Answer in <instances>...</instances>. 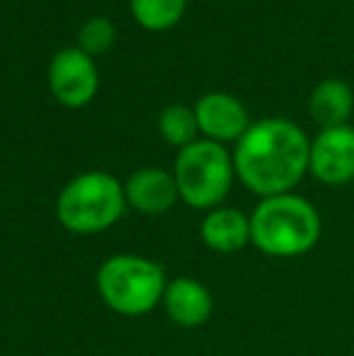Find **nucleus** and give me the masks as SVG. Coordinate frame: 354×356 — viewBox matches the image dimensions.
Wrapping results in <instances>:
<instances>
[{
  "instance_id": "9b49d317",
  "label": "nucleus",
  "mask_w": 354,
  "mask_h": 356,
  "mask_svg": "<svg viewBox=\"0 0 354 356\" xmlns=\"http://www.w3.org/2000/svg\"><path fill=\"white\" fill-rule=\"evenodd\" d=\"M199 235L209 250L233 254L250 243V216L233 207L211 209L199 225Z\"/></svg>"
},
{
  "instance_id": "1a4fd4ad",
  "label": "nucleus",
  "mask_w": 354,
  "mask_h": 356,
  "mask_svg": "<svg viewBox=\"0 0 354 356\" xmlns=\"http://www.w3.org/2000/svg\"><path fill=\"white\" fill-rule=\"evenodd\" d=\"M127 207L143 216L168 213L179 202V192L172 172L163 168H141L124 182Z\"/></svg>"
},
{
  "instance_id": "39448f33",
  "label": "nucleus",
  "mask_w": 354,
  "mask_h": 356,
  "mask_svg": "<svg viewBox=\"0 0 354 356\" xmlns=\"http://www.w3.org/2000/svg\"><path fill=\"white\" fill-rule=\"evenodd\" d=\"M179 202L199 211H211L223 204L236 179L233 155L226 145L214 141H194L177 150L172 168Z\"/></svg>"
},
{
  "instance_id": "f8f14e48",
  "label": "nucleus",
  "mask_w": 354,
  "mask_h": 356,
  "mask_svg": "<svg viewBox=\"0 0 354 356\" xmlns=\"http://www.w3.org/2000/svg\"><path fill=\"white\" fill-rule=\"evenodd\" d=\"M308 112L321 129L347 127L354 112V92L345 80L328 78L318 83L308 99Z\"/></svg>"
},
{
  "instance_id": "7ed1b4c3",
  "label": "nucleus",
  "mask_w": 354,
  "mask_h": 356,
  "mask_svg": "<svg viewBox=\"0 0 354 356\" xmlns=\"http://www.w3.org/2000/svg\"><path fill=\"white\" fill-rule=\"evenodd\" d=\"M127 211L124 184L102 170L76 175L56 197V218L68 233L95 235L112 228Z\"/></svg>"
},
{
  "instance_id": "20e7f679",
  "label": "nucleus",
  "mask_w": 354,
  "mask_h": 356,
  "mask_svg": "<svg viewBox=\"0 0 354 356\" xmlns=\"http://www.w3.org/2000/svg\"><path fill=\"white\" fill-rule=\"evenodd\" d=\"M166 272L141 254H114L97 269V291L109 310L127 318L146 315L163 303Z\"/></svg>"
},
{
  "instance_id": "6e6552de",
  "label": "nucleus",
  "mask_w": 354,
  "mask_h": 356,
  "mask_svg": "<svg viewBox=\"0 0 354 356\" xmlns=\"http://www.w3.org/2000/svg\"><path fill=\"white\" fill-rule=\"evenodd\" d=\"M199 134L214 143H238L250 129V114L246 104L228 92H207L194 104Z\"/></svg>"
},
{
  "instance_id": "f257e3e1",
  "label": "nucleus",
  "mask_w": 354,
  "mask_h": 356,
  "mask_svg": "<svg viewBox=\"0 0 354 356\" xmlns=\"http://www.w3.org/2000/svg\"><path fill=\"white\" fill-rule=\"evenodd\" d=\"M311 141L289 119L250 124L233 150V168L243 187L267 199L289 194L308 172Z\"/></svg>"
},
{
  "instance_id": "f03ea898",
  "label": "nucleus",
  "mask_w": 354,
  "mask_h": 356,
  "mask_svg": "<svg viewBox=\"0 0 354 356\" xmlns=\"http://www.w3.org/2000/svg\"><path fill=\"white\" fill-rule=\"evenodd\" d=\"M321 216L296 194L262 199L250 216V243L269 257H298L321 240Z\"/></svg>"
},
{
  "instance_id": "4468645a",
  "label": "nucleus",
  "mask_w": 354,
  "mask_h": 356,
  "mask_svg": "<svg viewBox=\"0 0 354 356\" xmlns=\"http://www.w3.org/2000/svg\"><path fill=\"white\" fill-rule=\"evenodd\" d=\"M158 131H161L163 141L184 148V145L197 141V117H194V107L187 104H168L158 117Z\"/></svg>"
},
{
  "instance_id": "423d86ee",
  "label": "nucleus",
  "mask_w": 354,
  "mask_h": 356,
  "mask_svg": "<svg viewBox=\"0 0 354 356\" xmlns=\"http://www.w3.org/2000/svg\"><path fill=\"white\" fill-rule=\"evenodd\" d=\"M49 92L58 104L68 109H81L95 99L99 90V73L95 58L78 47H66L54 54L49 63Z\"/></svg>"
},
{
  "instance_id": "ddd939ff",
  "label": "nucleus",
  "mask_w": 354,
  "mask_h": 356,
  "mask_svg": "<svg viewBox=\"0 0 354 356\" xmlns=\"http://www.w3.org/2000/svg\"><path fill=\"white\" fill-rule=\"evenodd\" d=\"M134 19L148 32H166L182 19L187 0H129Z\"/></svg>"
},
{
  "instance_id": "2eb2a0df",
  "label": "nucleus",
  "mask_w": 354,
  "mask_h": 356,
  "mask_svg": "<svg viewBox=\"0 0 354 356\" xmlns=\"http://www.w3.org/2000/svg\"><path fill=\"white\" fill-rule=\"evenodd\" d=\"M117 42V27H114L112 19L107 17H90L81 24L78 29V42L76 47L83 54L97 58L102 54H107L109 49Z\"/></svg>"
},
{
  "instance_id": "9d476101",
  "label": "nucleus",
  "mask_w": 354,
  "mask_h": 356,
  "mask_svg": "<svg viewBox=\"0 0 354 356\" xmlns=\"http://www.w3.org/2000/svg\"><path fill=\"white\" fill-rule=\"evenodd\" d=\"M163 308H166L168 318L177 323L179 327H199L211 318L214 298L202 282L189 277H177L166 286Z\"/></svg>"
},
{
  "instance_id": "0eeeda50",
  "label": "nucleus",
  "mask_w": 354,
  "mask_h": 356,
  "mask_svg": "<svg viewBox=\"0 0 354 356\" xmlns=\"http://www.w3.org/2000/svg\"><path fill=\"white\" fill-rule=\"evenodd\" d=\"M308 172L323 184L340 187L354 179V129H323L311 141Z\"/></svg>"
}]
</instances>
